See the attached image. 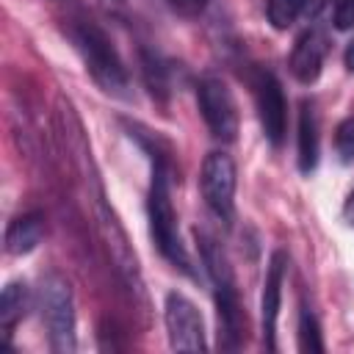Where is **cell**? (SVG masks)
<instances>
[{"label": "cell", "instance_id": "cell-11", "mask_svg": "<svg viewBox=\"0 0 354 354\" xmlns=\"http://www.w3.org/2000/svg\"><path fill=\"white\" fill-rule=\"evenodd\" d=\"M44 238V218L41 213H25L17 216L6 230V252L8 254H28L33 252Z\"/></svg>", "mask_w": 354, "mask_h": 354}, {"label": "cell", "instance_id": "cell-6", "mask_svg": "<svg viewBox=\"0 0 354 354\" xmlns=\"http://www.w3.org/2000/svg\"><path fill=\"white\" fill-rule=\"evenodd\" d=\"M202 196L207 202V207L221 218V221H232L235 216V163L227 152H207L205 163H202Z\"/></svg>", "mask_w": 354, "mask_h": 354}, {"label": "cell", "instance_id": "cell-20", "mask_svg": "<svg viewBox=\"0 0 354 354\" xmlns=\"http://www.w3.org/2000/svg\"><path fill=\"white\" fill-rule=\"evenodd\" d=\"M343 218H346V224H348V227H354V188H351V191H348V196H346Z\"/></svg>", "mask_w": 354, "mask_h": 354}, {"label": "cell", "instance_id": "cell-4", "mask_svg": "<svg viewBox=\"0 0 354 354\" xmlns=\"http://www.w3.org/2000/svg\"><path fill=\"white\" fill-rule=\"evenodd\" d=\"M39 307L41 321L47 329L50 348L55 354H72L77 348L75 340V304H72V288L66 277L50 271L41 277L39 285Z\"/></svg>", "mask_w": 354, "mask_h": 354}, {"label": "cell", "instance_id": "cell-7", "mask_svg": "<svg viewBox=\"0 0 354 354\" xmlns=\"http://www.w3.org/2000/svg\"><path fill=\"white\" fill-rule=\"evenodd\" d=\"M196 100H199V111H202L207 130L218 141H235L238 111H235V100H232L227 83L218 77H202L196 86Z\"/></svg>", "mask_w": 354, "mask_h": 354}, {"label": "cell", "instance_id": "cell-12", "mask_svg": "<svg viewBox=\"0 0 354 354\" xmlns=\"http://www.w3.org/2000/svg\"><path fill=\"white\" fill-rule=\"evenodd\" d=\"M318 163V116L313 102H301L299 111V169L301 174H310Z\"/></svg>", "mask_w": 354, "mask_h": 354}, {"label": "cell", "instance_id": "cell-2", "mask_svg": "<svg viewBox=\"0 0 354 354\" xmlns=\"http://www.w3.org/2000/svg\"><path fill=\"white\" fill-rule=\"evenodd\" d=\"M155 166H152V185H149V199H147V210H149V230H152V241L158 246V252L177 266L180 271H185L188 277H194L191 268V257L180 241L177 232V213L171 207V194H169V163L163 155H152Z\"/></svg>", "mask_w": 354, "mask_h": 354}, {"label": "cell", "instance_id": "cell-9", "mask_svg": "<svg viewBox=\"0 0 354 354\" xmlns=\"http://www.w3.org/2000/svg\"><path fill=\"white\" fill-rule=\"evenodd\" d=\"M288 271V254L274 252L266 268V282H263V343L268 351H277V315L282 304V282Z\"/></svg>", "mask_w": 354, "mask_h": 354}, {"label": "cell", "instance_id": "cell-8", "mask_svg": "<svg viewBox=\"0 0 354 354\" xmlns=\"http://www.w3.org/2000/svg\"><path fill=\"white\" fill-rule=\"evenodd\" d=\"M254 97H257V113H260L263 133L274 147H279L285 138V127H288V105H285L279 80L271 72H260L254 77Z\"/></svg>", "mask_w": 354, "mask_h": 354}, {"label": "cell", "instance_id": "cell-1", "mask_svg": "<svg viewBox=\"0 0 354 354\" xmlns=\"http://www.w3.org/2000/svg\"><path fill=\"white\" fill-rule=\"evenodd\" d=\"M196 243H199V254L202 263L213 279L216 288V310H218V346L224 351H235L243 343V332H246V318L241 310V299L235 290V277H232V266L221 249V243L196 230Z\"/></svg>", "mask_w": 354, "mask_h": 354}, {"label": "cell", "instance_id": "cell-3", "mask_svg": "<svg viewBox=\"0 0 354 354\" xmlns=\"http://www.w3.org/2000/svg\"><path fill=\"white\" fill-rule=\"evenodd\" d=\"M69 36H72L75 50L80 53L88 75L100 83V88L108 91V94L124 97L127 86H130L127 69H124L113 41L108 39V33L94 22H75L69 28Z\"/></svg>", "mask_w": 354, "mask_h": 354}, {"label": "cell", "instance_id": "cell-14", "mask_svg": "<svg viewBox=\"0 0 354 354\" xmlns=\"http://www.w3.org/2000/svg\"><path fill=\"white\" fill-rule=\"evenodd\" d=\"M141 72H144V80L152 91V97H158L160 102H166L169 97V80H166V66L158 55L141 50Z\"/></svg>", "mask_w": 354, "mask_h": 354}, {"label": "cell", "instance_id": "cell-5", "mask_svg": "<svg viewBox=\"0 0 354 354\" xmlns=\"http://www.w3.org/2000/svg\"><path fill=\"white\" fill-rule=\"evenodd\" d=\"M163 321H166V332H169V346L174 351H205L207 348L202 313L183 293L171 290L166 296Z\"/></svg>", "mask_w": 354, "mask_h": 354}, {"label": "cell", "instance_id": "cell-10", "mask_svg": "<svg viewBox=\"0 0 354 354\" xmlns=\"http://www.w3.org/2000/svg\"><path fill=\"white\" fill-rule=\"evenodd\" d=\"M324 55H326V36L321 30H307L299 36L293 53H290V75L310 86L318 80L321 75V66H324Z\"/></svg>", "mask_w": 354, "mask_h": 354}, {"label": "cell", "instance_id": "cell-18", "mask_svg": "<svg viewBox=\"0 0 354 354\" xmlns=\"http://www.w3.org/2000/svg\"><path fill=\"white\" fill-rule=\"evenodd\" d=\"M335 28H354V0H335Z\"/></svg>", "mask_w": 354, "mask_h": 354}, {"label": "cell", "instance_id": "cell-19", "mask_svg": "<svg viewBox=\"0 0 354 354\" xmlns=\"http://www.w3.org/2000/svg\"><path fill=\"white\" fill-rule=\"evenodd\" d=\"M169 6L183 17H199L207 8V0H169Z\"/></svg>", "mask_w": 354, "mask_h": 354}, {"label": "cell", "instance_id": "cell-21", "mask_svg": "<svg viewBox=\"0 0 354 354\" xmlns=\"http://www.w3.org/2000/svg\"><path fill=\"white\" fill-rule=\"evenodd\" d=\"M343 58H346V66H348V69L354 72V41H351V44L346 47V55H343Z\"/></svg>", "mask_w": 354, "mask_h": 354}, {"label": "cell", "instance_id": "cell-16", "mask_svg": "<svg viewBox=\"0 0 354 354\" xmlns=\"http://www.w3.org/2000/svg\"><path fill=\"white\" fill-rule=\"evenodd\" d=\"M299 348L301 351H324L318 321L310 310H301V315H299Z\"/></svg>", "mask_w": 354, "mask_h": 354}, {"label": "cell", "instance_id": "cell-13", "mask_svg": "<svg viewBox=\"0 0 354 354\" xmlns=\"http://www.w3.org/2000/svg\"><path fill=\"white\" fill-rule=\"evenodd\" d=\"M28 307H30V290H28V285L25 282H17V279L8 282L3 288V293H0V332H3V337H8L11 329L25 318Z\"/></svg>", "mask_w": 354, "mask_h": 354}, {"label": "cell", "instance_id": "cell-15", "mask_svg": "<svg viewBox=\"0 0 354 354\" xmlns=\"http://www.w3.org/2000/svg\"><path fill=\"white\" fill-rule=\"evenodd\" d=\"M304 6H307V0H268L266 14H268V22L277 30H285V28H290L299 19Z\"/></svg>", "mask_w": 354, "mask_h": 354}, {"label": "cell", "instance_id": "cell-17", "mask_svg": "<svg viewBox=\"0 0 354 354\" xmlns=\"http://www.w3.org/2000/svg\"><path fill=\"white\" fill-rule=\"evenodd\" d=\"M335 147H337L340 160H346V163L354 160V116H348V119H343V122L337 124Z\"/></svg>", "mask_w": 354, "mask_h": 354}]
</instances>
